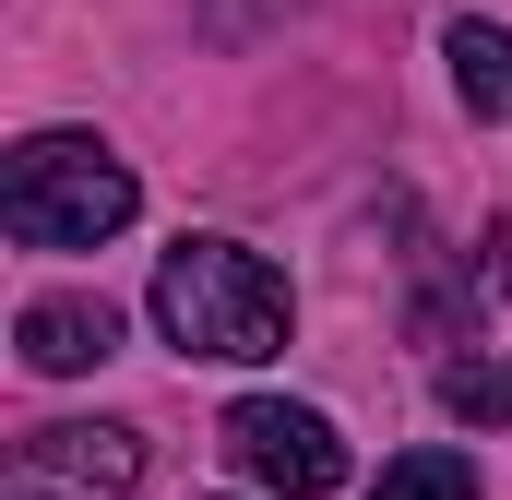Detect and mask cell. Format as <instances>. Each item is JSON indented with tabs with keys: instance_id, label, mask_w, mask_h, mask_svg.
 I'll return each instance as SVG.
<instances>
[{
	"instance_id": "6da1fadb",
	"label": "cell",
	"mask_w": 512,
	"mask_h": 500,
	"mask_svg": "<svg viewBox=\"0 0 512 500\" xmlns=\"http://www.w3.org/2000/svg\"><path fill=\"white\" fill-rule=\"evenodd\" d=\"M286 274L262 262V250L239 239H179L167 262H155V334L179 346V358H274L286 346Z\"/></svg>"
},
{
	"instance_id": "7a4b0ae2",
	"label": "cell",
	"mask_w": 512,
	"mask_h": 500,
	"mask_svg": "<svg viewBox=\"0 0 512 500\" xmlns=\"http://www.w3.org/2000/svg\"><path fill=\"white\" fill-rule=\"evenodd\" d=\"M131 167L96 143V131H24L12 167H0V227L24 250H96L131 227Z\"/></svg>"
},
{
	"instance_id": "3957f363",
	"label": "cell",
	"mask_w": 512,
	"mask_h": 500,
	"mask_svg": "<svg viewBox=\"0 0 512 500\" xmlns=\"http://www.w3.org/2000/svg\"><path fill=\"white\" fill-rule=\"evenodd\" d=\"M143 477V441L108 429V417H60V429H24L12 465H0V500H131Z\"/></svg>"
},
{
	"instance_id": "277c9868",
	"label": "cell",
	"mask_w": 512,
	"mask_h": 500,
	"mask_svg": "<svg viewBox=\"0 0 512 500\" xmlns=\"http://www.w3.org/2000/svg\"><path fill=\"white\" fill-rule=\"evenodd\" d=\"M227 465H239V477H262L274 500H322V489H346V441H334L310 405H274V393L227 405Z\"/></svg>"
},
{
	"instance_id": "5b68a950",
	"label": "cell",
	"mask_w": 512,
	"mask_h": 500,
	"mask_svg": "<svg viewBox=\"0 0 512 500\" xmlns=\"http://www.w3.org/2000/svg\"><path fill=\"white\" fill-rule=\"evenodd\" d=\"M12 346H24L36 381H72V370H96V358L120 346V310H108V298H36V310L12 322Z\"/></svg>"
},
{
	"instance_id": "8992f818",
	"label": "cell",
	"mask_w": 512,
	"mask_h": 500,
	"mask_svg": "<svg viewBox=\"0 0 512 500\" xmlns=\"http://www.w3.org/2000/svg\"><path fill=\"white\" fill-rule=\"evenodd\" d=\"M441 48H453L465 108H477V120H512V36H501V24H453Z\"/></svg>"
},
{
	"instance_id": "52a82bcc",
	"label": "cell",
	"mask_w": 512,
	"mask_h": 500,
	"mask_svg": "<svg viewBox=\"0 0 512 500\" xmlns=\"http://www.w3.org/2000/svg\"><path fill=\"white\" fill-rule=\"evenodd\" d=\"M441 405L465 429H512V358H453L441 370Z\"/></svg>"
},
{
	"instance_id": "ba28073f",
	"label": "cell",
	"mask_w": 512,
	"mask_h": 500,
	"mask_svg": "<svg viewBox=\"0 0 512 500\" xmlns=\"http://www.w3.org/2000/svg\"><path fill=\"white\" fill-rule=\"evenodd\" d=\"M370 500H477V465L429 441V453H393V465H382V489H370Z\"/></svg>"
}]
</instances>
